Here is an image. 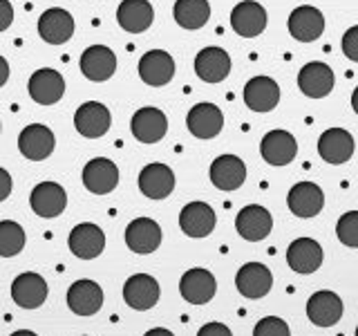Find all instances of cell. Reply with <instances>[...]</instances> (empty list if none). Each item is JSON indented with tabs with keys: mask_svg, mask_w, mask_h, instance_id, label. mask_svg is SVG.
<instances>
[{
	"mask_svg": "<svg viewBox=\"0 0 358 336\" xmlns=\"http://www.w3.org/2000/svg\"><path fill=\"white\" fill-rule=\"evenodd\" d=\"M266 9L255 0H242L231 11V27L242 38H255L266 29Z\"/></svg>",
	"mask_w": 358,
	"mask_h": 336,
	"instance_id": "6da1fadb",
	"label": "cell"
},
{
	"mask_svg": "<svg viewBox=\"0 0 358 336\" xmlns=\"http://www.w3.org/2000/svg\"><path fill=\"white\" fill-rule=\"evenodd\" d=\"M215 291H217V280L208 269L193 267L179 280V294L190 305H206L215 296Z\"/></svg>",
	"mask_w": 358,
	"mask_h": 336,
	"instance_id": "7a4b0ae2",
	"label": "cell"
},
{
	"mask_svg": "<svg viewBox=\"0 0 358 336\" xmlns=\"http://www.w3.org/2000/svg\"><path fill=\"white\" fill-rule=\"evenodd\" d=\"M56 137L54 132L43 126V123H31L25 126L18 134V150L20 155L29 162H43L54 153Z\"/></svg>",
	"mask_w": 358,
	"mask_h": 336,
	"instance_id": "3957f363",
	"label": "cell"
},
{
	"mask_svg": "<svg viewBox=\"0 0 358 336\" xmlns=\"http://www.w3.org/2000/svg\"><path fill=\"white\" fill-rule=\"evenodd\" d=\"M235 287L244 298H264L273 287V274L271 269L262 262H246L238 269L235 276Z\"/></svg>",
	"mask_w": 358,
	"mask_h": 336,
	"instance_id": "277c9868",
	"label": "cell"
},
{
	"mask_svg": "<svg viewBox=\"0 0 358 336\" xmlns=\"http://www.w3.org/2000/svg\"><path fill=\"white\" fill-rule=\"evenodd\" d=\"M159 296H162L159 283H157V278L148 274H134L123 285V300H126V305H130L137 312L152 309L159 302Z\"/></svg>",
	"mask_w": 358,
	"mask_h": 336,
	"instance_id": "5b68a950",
	"label": "cell"
},
{
	"mask_svg": "<svg viewBox=\"0 0 358 336\" xmlns=\"http://www.w3.org/2000/svg\"><path fill=\"white\" fill-rule=\"evenodd\" d=\"M119 184V166L108 157H94L83 166V186L94 195H108Z\"/></svg>",
	"mask_w": 358,
	"mask_h": 336,
	"instance_id": "8992f818",
	"label": "cell"
},
{
	"mask_svg": "<svg viewBox=\"0 0 358 336\" xmlns=\"http://www.w3.org/2000/svg\"><path fill=\"white\" fill-rule=\"evenodd\" d=\"M112 115L110 110L99 101H85L74 115V128L85 139H99L110 130Z\"/></svg>",
	"mask_w": 358,
	"mask_h": 336,
	"instance_id": "52a82bcc",
	"label": "cell"
},
{
	"mask_svg": "<svg viewBox=\"0 0 358 336\" xmlns=\"http://www.w3.org/2000/svg\"><path fill=\"white\" fill-rule=\"evenodd\" d=\"M132 137L141 144H157L166 137L168 132V119L159 108L145 106L139 108L130 119Z\"/></svg>",
	"mask_w": 358,
	"mask_h": 336,
	"instance_id": "ba28073f",
	"label": "cell"
},
{
	"mask_svg": "<svg viewBox=\"0 0 358 336\" xmlns=\"http://www.w3.org/2000/svg\"><path fill=\"white\" fill-rule=\"evenodd\" d=\"M289 34L300 43H313L322 36L324 31V16L318 7L300 5L289 14L287 20Z\"/></svg>",
	"mask_w": 358,
	"mask_h": 336,
	"instance_id": "9c48e42d",
	"label": "cell"
},
{
	"mask_svg": "<svg viewBox=\"0 0 358 336\" xmlns=\"http://www.w3.org/2000/svg\"><path fill=\"white\" fill-rule=\"evenodd\" d=\"M70 251L81 260H94L106 249V233L92 222H81L70 231Z\"/></svg>",
	"mask_w": 358,
	"mask_h": 336,
	"instance_id": "30bf717a",
	"label": "cell"
},
{
	"mask_svg": "<svg viewBox=\"0 0 358 336\" xmlns=\"http://www.w3.org/2000/svg\"><path fill=\"white\" fill-rule=\"evenodd\" d=\"M139 76L145 85L164 88L175 76V59L166 50H150L139 59Z\"/></svg>",
	"mask_w": 358,
	"mask_h": 336,
	"instance_id": "8fae6325",
	"label": "cell"
},
{
	"mask_svg": "<svg viewBox=\"0 0 358 336\" xmlns=\"http://www.w3.org/2000/svg\"><path fill=\"white\" fill-rule=\"evenodd\" d=\"M343 300L336 291L320 289L307 300V316L316 328H334L343 318Z\"/></svg>",
	"mask_w": 358,
	"mask_h": 336,
	"instance_id": "7c38bea8",
	"label": "cell"
},
{
	"mask_svg": "<svg viewBox=\"0 0 358 336\" xmlns=\"http://www.w3.org/2000/svg\"><path fill=\"white\" fill-rule=\"evenodd\" d=\"M235 229L246 242H260L273 229V216L260 204H246L235 218Z\"/></svg>",
	"mask_w": 358,
	"mask_h": 336,
	"instance_id": "4fadbf2b",
	"label": "cell"
},
{
	"mask_svg": "<svg viewBox=\"0 0 358 336\" xmlns=\"http://www.w3.org/2000/svg\"><path fill=\"white\" fill-rule=\"evenodd\" d=\"M217 216L206 202H190L179 213V227L188 238H208L215 231Z\"/></svg>",
	"mask_w": 358,
	"mask_h": 336,
	"instance_id": "5bb4252c",
	"label": "cell"
},
{
	"mask_svg": "<svg viewBox=\"0 0 358 336\" xmlns=\"http://www.w3.org/2000/svg\"><path fill=\"white\" fill-rule=\"evenodd\" d=\"M29 97L41 106H54L59 104L65 94V78L61 72L52 70V67H43L29 76Z\"/></svg>",
	"mask_w": 358,
	"mask_h": 336,
	"instance_id": "9a60e30c",
	"label": "cell"
},
{
	"mask_svg": "<svg viewBox=\"0 0 358 336\" xmlns=\"http://www.w3.org/2000/svg\"><path fill=\"white\" fill-rule=\"evenodd\" d=\"M354 148H356V144H354L352 132L345 128H327L318 139V155L322 157V162L334 164V166L350 162Z\"/></svg>",
	"mask_w": 358,
	"mask_h": 336,
	"instance_id": "2e32d148",
	"label": "cell"
},
{
	"mask_svg": "<svg viewBox=\"0 0 358 336\" xmlns=\"http://www.w3.org/2000/svg\"><path fill=\"white\" fill-rule=\"evenodd\" d=\"M29 204H31V211L36 213L38 218L52 220V218H59L65 211L67 193H65V188L56 182H41V184L34 186Z\"/></svg>",
	"mask_w": 358,
	"mask_h": 336,
	"instance_id": "e0dca14e",
	"label": "cell"
},
{
	"mask_svg": "<svg viewBox=\"0 0 358 336\" xmlns=\"http://www.w3.org/2000/svg\"><path fill=\"white\" fill-rule=\"evenodd\" d=\"M38 36L50 45H63L74 36V18L63 7H52L38 18Z\"/></svg>",
	"mask_w": 358,
	"mask_h": 336,
	"instance_id": "ac0fdd59",
	"label": "cell"
},
{
	"mask_svg": "<svg viewBox=\"0 0 358 336\" xmlns=\"http://www.w3.org/2000/svg\"><path fill=\"white\" fill-rule=\"evenodd\" d=\"M334 83L336 76L331 67L322 61H311L302 65V70L298 72V88L309 99H324L334 90Z\"/></svg>",
	"mask_w": 358,
	"mask_h": 336,
	"instance_id": "d6986e66",
	"label": "cell"
},
{
	"mask_svg": "<svg viewBox=\"0 0 358 336\" xmlns=\"http://www.w3.org/2000/svg\"><path fill=\"white\" fill-rule=\"evenodd\" d=\"M260 155L271 166H287L298 155L296 137L287 130H268L260 141Z\"/></svg>",
	"mask_w": 358,
	"mask_h": 336,
	"instance_id": "ffe728a7",
	"label": "cell"
},
{
	"mask_svg": "<svg viewBox=\"0 0 358 336\" xmlns=\"http://www.w3.org/2000/svg\"><path fill=\"white\" fill-rule=\"evenodd\" d=\"M242 99L253 112H271L280 104V88L271 76H253L246 81Z\"/></svg>",
	"mask_w": 358,
	"mask_h": 336,
	"instance_id": "44dd1931",
	"label": "cell"
},
{
	"mask_svg": "<svg viewBox=\"0 0 358 336\" xmlns=\"http://www.w3.org/2000/svg\"><path fill=\"white\" fill-rule=\"evenodd\" d=\"M188 132L197 139H213L224 128V115L215 104H197L190 108L186 117Z\"/></svg>",
	"mask_w": 358,
	"mask_h": 336,
	"instance_id": "7402d4cb",
	"label": "cell"
},
{
	"mask_svg": "<svg viewBox=\"0 0 358 336\" xmlns=\"http://www.w3.org/2000/svg\"><path fill=\"white\" fill-rule=\"evenodd\" d=\"M287 204L296 218H316L324 206V193L318 184L313 182H298L291 186L287 195Z\"/></svg>",
	"mask_w": 358,
	"mask_h": 336,
	"instance_id": "603a6c76",
	"label": "cell"
},
{
	"mask_svg": "<svg viewBox=\"0 0 358 336\" xmlns=\"http://www.w3.org/2000/svg\"><path fill=\"white\" fill-rule=\"evenodd\" d=\"M126 244H128L130 251L139 253V255H148V253L159 249L162 227L152 218L132 220L126 227Z\"/></svg>",
	"mask_w": 358,
	"mask_h": 336,
	"instance_id": "cb8c5ba5",
	"label": "cell"
},
{
	"mask_svg": "<svg viewBox=\"0 0 358 336\" xmlns=\"http://www.w3.org/2000/svg\"><path fill=\"white\" fill-rule=\"evenodd\" d=\"M81 72L94 83H103L117 72V54L108 45H90L81 54Z\"/></svg>",
	"mask_w": 358,
	"mask_h": 336,
	"instance_id": "d4e9b609",
	"label": "cell"
},
{
	"mask_svg": "<svg viewBox=\"0 0 358 336\" xmlns=\"http://www.w3.org/2000/svg\"><path fill=\"white\" fill-rule=\"evenodd\" d=\"M208 175H210L213 186L224 190V193H231V190H238L244 184L246 164L238 155H220L217 160L210 164Z\"/></svg>",
	"mask_w": 358,
	"mask_h": 336,
	"instance_id": "484cf974",
	"label": "cell"
},
{
	"mask_svg": "<svg viewBox=\"0 0 358 336\" xmlns=\"http://www.w3.org/2000/svg\"><path fill=\"white\" fill-rule=\"evenodd\" d=\"M139 190L150 200H166L175 190V173L166 164H148L139 173Z\"/></svg>",
	"mask_w": 358,
	"mask_h": 336,
	"instance_id": "4316f807",
	"label": "cell"
},
{
	"mask_svg": "<svg viewBox=\"0 0 358 336\" xmlns=\"http://www.w3.org/2000/svg\"><path fill=\"white\" fill-rule=\"evenodd\" d=\"M11 298L22 309H38L48 300V283L41 274H20L11 283Z\"/></svg>",
	"mask_w": 358,
	"mask_h": 336,
	"instance_id": "83f0119b",
	"label": "cell"
},
{
	"mask_svg": "<svg viewBox=\"0 0 358 336\" xmlns=\"http://www.w3.org/2000/svg\"><path fill=\"white\" fill-rule=\"evenodd\" d=\"M67 307L76 316H94L103 307V289L94 280H76L67 289Z\"/></svg>",
	"mask_w": 358,
	"mask_h": 336,
	"instance_id": "f1b7e54d",
	"label": "cell"
},
{
	"mask_svg": "<svg viewBox=\"0 0 358 336\" xmlns=\"http://www.w3.org/2000/svg\"><path fill=\"white\" fill-rule=\"evenodd\" d=\"M287 262L296 274H313L322 265V246L313 238H298L289 244L287 249Z\"/></svg>",
	"mask_w": 358,
	"mask_h": 336,
	"instance_id": "f546056e",
	"label": "cell"
},
{
	"mask_svg": "<svg viewBox=\"0 0 358 336\" xmlns=\"http://www.w3.org/2000/svg\"><path fill=\"white\" fill-rule=\"evenodd\" d=\"M195 74L204 83H222L231 74V56L222 48H204L195 56Z\"/></svg>",
	"mask_w": 358,
	"mask_h": 336,
	"instance_id": "4dcf8cb0",
	"label": "cell"
},
{
	"mask_svg": "<svg viewBox=\"0 0 358 336\" xmlns=\"http://www.w3.org/2000/svg\"><path fill=\"white\" fill-rule=\"evenodd\" d=\"M155 20V9L148 0H121L117 7V22L128 34L145 31Z\"/></svg>",
	"mask_w": 358,
	"mask_h": 336,
	"instance_id": "1f68e13d",
	"label": "cell"
},
{
	"mask_svg": "<svg viewBox=\"0 0 358 336\" xmlns=\"http://www.w3.org/2000/svg\"><path fill=\"white\" fill-rule=\"evenodd\" d=\"M173 16L179 27L195 31L208 22L210 5H208V0H177L173 7Z\"/></svg>",
	"mask_w": 358,
	"mask_h": 336,
	"instance_id": "d6a6232c",
	"label": "cell"
},
{
	"mask_svg": "<svg viewBox=\"0 0 358 336\" xmlns=\"http://www.w3.org/2000/svg\"><path fill=\"white\" fill-rule=\"evenodd\" d=\"M25 246V231L14 220L0 222V258H14Z\"/></svg>",
	"mask_w": 358,
	"mask_h": 336,
	"instance_id": "836d02e7",
	"label": "cell"
},
{
	"mask_svg": "<svg viewBox=\"0 0 358 336\" xmlns=\"http://www.w3.org/2000/svg\"><path fill=\"white\" fill-rule=\"evenodd\" d=\"M336 235L345 246L358 249V211L343 213L338 222H336Z\"/></svg>",
	"mask_w": 358,
	"mask_h": 336,
	"instance_id": "e575fe53",
	"label": "cell"
},
{
	"mask_svg": "<svg viewBox=\"0 0 358 336\" xmlns=\"http://www.w3.org/2000/svg\"><path fill=\"white\" fill-rule=\"evenodd\" d=\"M253 336H291V330L287 321L278 316H264L262 321L255 323Z\"/></svg>",
	"mask_w": 358,
	"mask_h": 336,
	"instance_id": "d590c367",
	"label": "cell"
},
{
	"mask_svg": "<svg viewBox=\"0 0 358 336\" xmlns=\"http://www.w3.org/2000/svg\"><path fill=\"white\" fill-rule=\"evenodd\" d=\"M343 54L347 56L350 61L358 63V25L350 27L343 34Z\"/></svg>",
	"mask_w": 358,
	"mask_h": 336,
	"instance_id": "8d00e7d4",
	"label": "cell"
},
{
	"mask_svg": "<svg viewBox=\"0 0 358 336\" xmlns=\"http://www.w3.org/2000/svg\"><path fill=\"white\" fill-rule=\"evenodd\" d=\"M197 336H233V332L224 323H206L199 328Z\"/></svg>",
	"mask_w": 358,
	"mask_h": 336,
	"instance_id": "74e56055",
	"label": "cell"
},
{
	"mask_svg": "<svg viewBox=\"0 0 358 336\" xmlns=\"http://www.w3.org/2000/svg\"><path fill=\"white\" fill-rule=\"evenodd\" d=\"M14 22V7L9 0H0V31H5Z\"/></svg>",
	"mask_w": 358,
	"mask_h": 336,
	"instance_id": "f35d334b",
	"label": "cell"
},
{
	"mask_svg": "<svg viewBox=\"0 0 358 336\" xmlns=\"http://www.w3.org/2000/svg\"><path fill=\"white\" fill-rule=\"evenodd\" d=\"M11 195V175L0 168V202H5Z\"/></svg>",
	"mask_w": 358,
	"mask_h": 336,
	"instance_id": "ab89813d",
	"label": "cell"
},
{
	"mask_svg": "<svg viewBox=\"0 0 358 336\" xmlns=\"http://www.w3.org/2000/svg\"><path fill=\"white\" fill-rule=\"evenodd\" d=\"M7 78H9V63L5 56H0V88L7 83Z\"/></svg>",
	"mask_w": 358,
	"mask_h": 336,
	"instance_id": "60d3db41",
	"label": "cell"
},
{
	"mask_svg": "<svg viewBox=\"0 0 358 336\" xmlns=\"http://www.w3.org/2000/svg\"><path fill=\"white\" fill-rule=\"evenodd\" d=\"M143 336H175L171 330H166V328H152V330H148Z\"/></svg>",
	"mask_w": 358,
	"mask_h": 336,
	"instance_id": "b9f144b4",
	"label": "cell"
},
{
	"mask_svg": "<svg viewBox=\"0 0 358 336\" xmlns=\"http://www.w3.org/2000/svg\"><path fill=\"white\" fill-rule=\"evenodd\" d=\"M352 108H354V112L358 115V88L352 92Z\"/></svg>",
	"mask_w": 358,
	"mask_h": 336,
	"instance_id": "7bdbcfd3",
	"label": "cell"
},
{
	"mask_svg": "<svg viewBox=\"0 0 358 336\" xmlns=\"http://www.w3.org/2000/svg\"><path fill=\"white\" fill-rule=\"evenodd\" d=\"M11 336H38L36 332H31V330H18V332H14Z\"/></svg>",
	"mask_w": 358,
	"mask_h": 336,
	"instance_id": "ee69618b",
	"label": "cell"
},
{
	"mask_svg": "<svg viewBox=\"0 0 358 336\" xmlns=\"http://www.w3.org/2000/svg\"><path fill=\"white\" fill-rule=\"evenodd\" d=\"M356 336H358V328H356Z\"/></svg>",
	"mask_w": 358,
	"mask_h": 336,
	"instance_id": "f6af8a7d",
	"label": "cell"
},
{
	"mask_svg": "<svg viewBox=\"0 0 358 336\" xmlns=\"http://www.w3.org/2000/svg\"><path fill=\"white\" fill-rule=\"evenodd\" d=\"M0 130H3V126H0Z\"/></svg>",
	"mask_w": 358,
	"mask_h": 336,
	"instance_id": "bcb514c9",
	"label": "cell"
}]
</instances>
